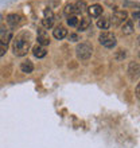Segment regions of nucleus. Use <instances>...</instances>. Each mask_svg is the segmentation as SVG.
<instances>
[{"label":"nucleus","mask_w":140,"mask_h":148,"mask_svg":"<svg viewBox=\"0 0 140 148\" xmlns=\"http://www.w3.org/2000/svg\"><path fill=\"white\" fill-rule=\"evenodd\" d=\"M31 49V35L30 32H22L19 36H16L12 45V51L16 57H24Z\"/></svg>","instance_id":"f257e3e1"},{"label":"nucleus","mask_w":140,"mask_h":148,"mask_svg":"<svg viewBox=\"0 0 140 148\" xmlns=\"http://www.w3.org/2000/svg\"><path fill=\"white\" fill-rule=\"evenodd\" d=\"M93 54V46L88 42L78 43L75 47V55L80 61H88Z\"/></svg>","instance_id":"f03ea898"},{"label":"nucleus","mask_w":140,"mask_h":148,"mask_svg":"<svg viewBox=\"0 0 140 148\" xmlns=\"http://www.w3.org/2000/svg\"><path fill=\"white\" fill-rule=\"evenodd\" d=\"M98 42L101 43L104 47L106 49H113L116 47L117 45V39H116V35L110 31H102L98 36Z\"/></svg>","instance_id":"7ed1b4c3"},{"label":"nucleus","mask_w":140,"mask_h":148,"mask_svg":"<svg viewBox=\"0 0 140 148\" xmlns=\"http://www.w3.org/2000/svg\"><path fill=\"white\" fill-rule=\"evenodd\" d=\"M127 18H128V12L127 11H115L112 14V19H109V20H110V23L113 26L119 27V26H121L127 20Z\"/></svg>","instance_id":"20e7f679"},{"label":"nucleus","mask_w":140,"mask_h":148,"mask_svg":"<svg viewBox=\"0 0 140 148\" xmlns=\"http://www.w3.org/2000/svg\"><path fill=\"white\" fill-rule=\"evenodd\" d=\"M12 30H10L5 26H0V43H4V45H8V43L12 40Z\"/></svg>","instance_id":"39448f33"},{"label":"nucleus","mask_w":140,"mask_h":148,"mask_svg":"<svg viewBox=\"0 0 140 148\" xmlns=\"http://www.w3.org/2000/svg\"><path fill=\"white\" fill-rule=\"evenodd\" d=\"M54 14L51 10L46 8L45 12H43V19H42V24L45 28H51L53 27V24H54Z\"/></svg>","instance_id":"423d86ee"},{"label":"nucleus","mask_w":140,"mask_h":148,"mask_svg":"<svg viewBox=\"0 0 140 148\" xmlns=\"http://www.w3.org/2000/svg\"><path fill=\"white\" fill-rule=\"evenodd\" d=\"M22 22V16L18 15V14H10L7 16V24L11 28H16Z\"/></svg>","instance_id":"0eeeda50"},{"label":"nucleus","mask_w":140,"mask_h":148,"mask_svg":"<svg viewBox=\"0 0 140 148\" xmlns=\"http://www.w3.org/2000/svg\"><path fill=\"white\" fill-rule=\"evenodd\" d=\"M86 11L89 12V15L92 18H98L102 14V5H100V4H92V5H89V7L86 8Z\"/></svg>","instance_id":"6e6552de"},{"label":"nucleus","mask_w":140,"mask_h":148,"mask_svg":"<svg viewBox=\"0 0 140 148\" xmlns=\"http://www.w3.org/2000/svg\"><path fill=\"white\" fill-rule=\"evenodd\" d=\"M53 36H54L55 39H58V40L65 39L67 36V30L63 27V26H58V27H55L54 30H53Z\"/></svg>","instance_id":"1a4fd4ad"},{"label":"nucleus","mask_w":140,"mask_h":148,"mask_svg":"<svg viewBox=\"0 0 140 148\" xmlns=\"http://www.w3.org/2000/svg\"><path fill=\"white\" fill-rule=\"evenodd\" d=\"M139 63L137 62H131L128 65V74H129V77H131V79H135V78L139 77Z\"/></svg>","instance_id":"9d476101"},{"label":"nucleus","mask_w":140,"mask_h":148,"mask_svg":"<svg viewBox=\"0 0 140 148\" xmlns=\"http://www.w3.org/2000/svg\"><path fill=\"white\" fill-rule=\"evenodd\" d=\"M38 45L42 47L50 45V38L46 34V31H43V30H39L38 31Z\"/></svg>","instance_id":"9b49d317"},{"label":"nucleus","mask_w":140,"mask_h":148,"mask_svg":"<svg viewBox=\"0 0 140 148\" xmlns=\"http://www.w3.org/2000/svg\"><path fill=\"white\" fill-rule=\"evenodd\" d=\"M133 23H132V20H125L124 23L121 24V32L124 34V35H129V34H132L133 32Z\"/></svg>","instance_id":"f8f14e48"},{"label":"nucleus","mask_w":140,"mask_h":148,"mask_svg":"<svg viewBox=\"0 0 140 148\" xmlns=\"http://www.w3.org/2000/svg\"><path fill=\"white\" fill-rule=\"evenodd\" d=\"M32 54H34L35 58H45L47 54V51L45 47L39 46V45H36V46L32 47Z\"/></svg>","instance_id":"ddd939ff"},{"label":"nucleus","mask_w":140,"mask_h":148,"mask_svg":"<svg viewBox=\"0 0 140 148\" xmlns=\"http://www.w3.org/2000/svg\"><path fill=\"white\" fill-rule=\"evenodd\" d=\"M20 70L23 71V73H26V74H30V73H32L34 71V63L31 62V61H24V62H22L20 63Z\"/></svg>","instance_id":"4468645a"},{"label":"nucleus","mask_w":140,"mask_h":148,"mask_svg":"<svg viewBox=\"0 0 140 148\" xmlns=\"http://www.w3.org/2000/svg\"><path fill=\"white\" fill-rule=\"evenodd\" d=\"M97 27L101 28V30H108L109 27H110V20H109V18H106V16H102V18H100V19H97Z\"/></svg>","instance_id":"2eb2a0df"},{"label":"nucleus","mask_w":140,"mask_h":148,"mask_svg":"<svg viewBox=\"0 0 140 148\" xmlns=\"http://www.w3.org/2000/svg\"><path fill=\"white\" fill-rule=\"evenodd\" d=\"M89 26H90V19L89 18H82L80 22H78V24H77V27H78V31H86L88 28H89Z\"/></svg>","instance_id":"dca6fc26"},{"label":"nucleus","mask_w":140,"mask_h":148,"mask_svg":"<svg viewBox=\"0 0 140 148\" xmlns=\"http://www.w3.org/2000/svg\"><path fill=\"white\" fill-rule=\"evenodd\" d=\"M127 58V50L124 49H119V50L115 53V59H116L117 62H121V61H124Z\"/></svg>","instance_id":"f3484780"},{"label":"nucleus","mask_w":140,"mask_h":148,"mask_svg":"<svg viewBox=\"0 0 140 148\" xmlns=\"http://www.w3.org/2000/svg\"><path fill=\"white\" fill-rule=\"evenodd\" d=\"M74 8H75V12H77V14H81V12L86 11L88 5H86V3L84 0H80V1H77V3L74 4Z\"/></svg>","instance_id":"a211bd4d"},{"label":"nucleus","mask_w":140,"mask_h":148,"mask_svg":"<svg viewBox=\"0 0 140 148\" xmlns=\"http://www.w3.org/2000/svg\"><path fill=\"white\" fill-rule=\"evenodd\" d=\"M63 12H65V15H67V16H73L77 14V12H75V8H74V4H66Z\"/></svg>","instance_id":"6ab92c4d"},{"label":"nucleus","mask_w":140,"mask_h":148,"mask_svg":"<svg viewBox=\"0 0 140 148\" xmlns=\"http://www.w3.org/2000/svg\"><path fill=\"white\" fill-rule=\"evenodd\" d=\"M67 24H69V26H71V27H75V26L78 24V19H77V16H75V15L69 16V18H67Z\"/></svg>","instance_id":"aec40b11"},{"label":"nucleus","mask_w":140,"mask_h":148,"mask_svg":"<svg viewBox=\"0 0 140 148\" xmlns=\"http://www.w3.org/2000/svg\"><path fill=\"white\" fill-rule=\"evenodd\" d=\"M8 45H4V43H0V57H3L5 53H7Z\"/></svg>","instance_id":"412c9836"},{"label":"nucleus","mask_w":140,"mask_h":148,"mask_svg":"<svg viewBox=\"0 0 140 148\" xmlns=\"http://www.w3.org/2000/svg\"><path fill=\"white\" fill-rule=\"evenodd\" d=\"M70 40H71V42H77V40H80V39H78L77 34H70Z\"/></svg>","instance_id":"4be33fe9"},{"label":"nucleus","mask_w":140,"mask_h":148,"mask_svg":"<svg viewBox=\"0 0 140 148\" xmlns=\"http://www.w3.org/2000/svg\"><path fill=\"white\" fill-rule=\"evenodd\" d=\"M132 18H133V20H136V22H137V20H139V11H135V12H133V14H132Z\"/></svg>","instance_id":"5701e85b"},{"label":"nucleus","mask_w":140,"mask_h":148,"mask_svg":"<svg viewBox=\"0 0 140 148\" xmlns=\"http://www.w3.org/2000/svg\"><path fill=\"white\" fill-rule=\"evenodd\" d=\"M136 97H137V98L140 97V86H139V85L136 86Z\"/></svg>","instance_id":"b1692460"}]
</instances>
